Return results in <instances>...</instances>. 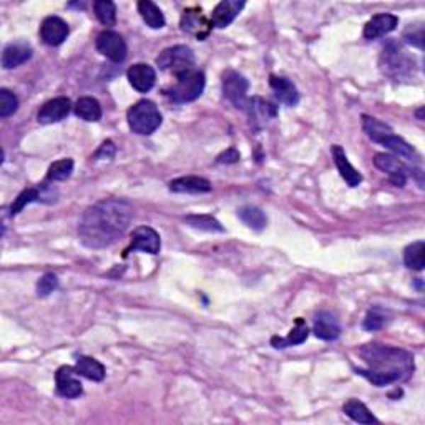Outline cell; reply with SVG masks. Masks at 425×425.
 Masks as SVG:
<instances>
[{
  "label": "cell",
  "instance_id": "obj_38",
  "mask_svg": "<svg viewBox=\"0 0 425 425\" xmlns=\"http://www.w3.org/2000/svg\"><path fill=\"white\" fill-rule=\"evenodd\" d=\"M57 286H59V279H57L55 274L47 273L40 278V281L37 283V293L38 296H48L55 291Z\"/></svg>",
  "mask_w": 425,
  "mask_h": 425
},
{
  "label": "cell",
  "instance_id": "obj_18",
  "mask_svg": "<svg viewBox=\"0 0 425 425\" xmlns=\"http://www.w3.org/2000/svg\"><path fill=\"white\" fill-rule=\"evenodd\" d=\"M314 334L322 341H336L341 336V326L331 312H319L314 317Z\"/></svg>",
  "mask_w": 425,
  "mask_h": 425
},
{
  "label": "cell",
  "instance_id": "obj_41",
  "mask_svg": "<svg viewBox=\"0 0 425 425\" xmlns=\"http://www.w3.org/2000/svg\"><path fill=\"white\" fill-rule=\"evenodd\" d=\"M113 157H115V144L113 142H110V140H106V142L98 148V152L95 153V158L112 159Z\"/></svg>",
  "mask_w": 425,
  "mask_h": 425
},
{
  "label": "cell",
  "instance_id": "obj_22",
  "mask_svg": "<svg viewBox=\"0 0 425 425\" xmlns=\"http://www.w3.org/2000/svg\"><path fill=\"white\" fill-rule=\"evenodd\" d=\"M170 190L173 193H191V195H200V193H210L211 183L201 176H181L170 183Z\"/></svg>",
  "mask_w": 425,
  "mask_h": 425
},
{
  "label": "cell",
  "instance_id": "obj_21",
  "mask_svg": "<svg viewBox=\"0 0 425 425\" xmlns=\"http://www.w3.org/2000/svg\"><path fill=\"white\" fill-rule=\"evenodd\" d=\"M269 85H271L274 95L281 103L288 106H296L299 103V91L291 80L284 79V76L271 75L269 76Z\"/></svg>",
  "mask_w": 425,
  "mask_h": 425
},
{
  "label": "cell",
  "instance_id": "obj_34",
  "mask_svg": "<svg viewBox=\"0 0 425 425\" xmlns=\"http://www.w3.org/2000/svg\"><path fill=\"white\" fill-rule=\"evenodd\" d=\"M74 159L72 158H64L59 159V162L52 163L50 168H48L47 173V180L48 181H65L67 178H70L72 173H74Z\"/></svg>",
  "mask_w": 425,
  "mask_h": 425
},
{
  "label": "cell",
  "instance_id": "obj_14",
  "mask_svg": "<svg viewBox=\"0 0 425 425\" xmlns=\"http://www.w3.org/2000/svg\"><path fill=\"white\" fill-rule=\"evenodd\" d=\"M127 76L130 85L137 91H140V94H147V91L153 89L154 81H157V72L148 64L132 65L127 72Z\"/></svg>",
  "mask_w": 425,
  "mask_h": 425
},
{
  "label": "cell",
  "instance_id": "obj_31",
  "mask_svg": "<svg viewBox=\"0 0 425 425\" xmlns=\"http://www.w3.org/2000/svg\"><path fill=\"white\" fill-rule=\"evenodd\" d=\"M362 130H364L367 137H369L374 143H379L385 135L392 132V128H390L389 125H385L384 122H380V120L374 117H369V115H364V117H362Z\"/></svg>",
  "mask_w": 425,
  "mask_h": 425
},
{
  "label": "cell",
  "instance_id": "obj_30",
  "mask_svg": "<svg viewBox=\"0 0 425 425\" xmlns=\"http://www.w3.org/2000/svg\"><path fill=\"white\" fill-rule=\"evenodd\" d=\"M404 263L407 268L415 269V271H422L425 266V243L417 241V243L409 244L404 251Z\"/></svg>",
  "mask_w": 425,
  "mask_h": 425
},
{
  "label": "cell",
  "instance_id": "obj_35",
  "mask_svg": "<svg viewBox=\"0 0 425 425\" xmlns=\"http://www.w3.org/2000/svg\"><path fill=\"white\" fill-rule=\"evenodd\" d=\"M385 324H387V312H385L382 307L375 306L367 312L364 322H362V327H364L366 331L372 332V331L382 329Z\"/></svg>",
  "mask_w": 425,
  "mask_h": 425
},
{
  "label": "cell",
  "instance_id": "obj_24",
  "mask_svg": "<svg viewBox=\"0 0 425 425\" xmlns=\"http://www.w3.org/2000/svg\"><path fill=\"white\" fill-rule=\"evenodd\" d=\"M379 144H384L385 148H389L392 153L399 154L400 158L410 159V162H417V159H419L417 152H415V149L410 147V144L405 142L404 138L397 137V135H395L394 132L385 135V137L379 142Z\"/></svg>",
  "mask_w": 425,
  "mask_h": 425
},
{
  "label": "cell",
  "instance_id": "obj_28",
  "mask_svg": "<svg viewBox=\"0 0 425 425\" xmlns=\"http://www.w3.org/2000/svg\"><path fill=\"white\" fill-rule=\"evenodd\" d=\"M238 218L248 226V228L254 231H263L268 225V218H266L264 211L259 210L258 206H243L238 211Z\"/></svg>",
  "mask_w": 425,
  "mask_h": 425
},
{
  "label": "cell",
  "instance_id": "obj_12",
  "mask_svg": "<svg viewBox=\"0 0 425 425\" xmlns=\"http://www.w3.org/2000/svg\"><path fill=\"white\" fill-rule=\"evenodd\" d=\"M69 23L64 18L50 16L42 22L40 26V37L43 43L50 47H57L60 43H64L69 37Z\"/></svg>",
  "mask_w": 425,
  "mask_h": 425
},
{
  "label": "cell",
  "instance_id": "obj_37",
  "mask_svg": "<svg viewBox=\"0 0 425 425\" xmlns=\"http://www.w3.org/2000/svg\"><path fill=\"white\" fill-rule=\"evenodd\" d=\"M18 98L11 90L0 89V117L7 118L17 112Z\"/></svg>",
  "mask_w": 425,
  "mask_h": 425
},
{
  "label": "cell",
  "instance_id": "obj_9",
  "mask_svg": "<svg viewBox=\"0 0 425 425\" xmlns=\"http://www.w3.org/2000/svg\"><path fill=\"white\" fill-rule=\"evenodd\" d=\"M162 248L159 234L149 226H138L132 233V243L125 249V256H128L133 251H144L149 254H158Z\"/></svg>",
  "mask_w": 425,
  "mask_h": 425
},
{
  "label": "cell",
  "instance_id": "obj_23",
  "mask_svg": "<svg viewBox=\"0 0 425 425\" xmlns=\"http://www.w3.org/2000/svg\"><path fill=\"white\" fill-rule=\"evenodd\" d=\"M75 370L79 375H84L89 380H95V382H101L106 374L103 364L89 356L79 357V361L75 364Z\"/></svg>",
  "mask_w": 425,
  "mask_h": 425
},
{
  "label": "cell",
  "instance_id": "obj_25",
  "mask_svg": "<svg viewBox=\"0 0 425 425\" xmlns=\"http://www.w3.org/2000/svg\"><path fill=\"white\" fill-rule=\"evenodd\" d=\"M309 336V329L306 326V322L302 321V319H296V326L293 327L291 332H289L288 337H273L271 339V344L276 347V349H284V347H289V346H298V344H302L304 341L307 339Z\"/></svg>",
  "mask_w": 425,
  "mask_h": 425
},
{
  "label": "cell",
  "instance_id": "obj_39",
  "mask_svg": "<svg viewBox=\"0 0 425 425\" xmlns=\"http://www.w3.org/2000/svg\"><path fill=\"white\" fill-rule=\"evenodd\" d=\"M404 40L417 48H424V27L409 26L407 30L404 32Z\"/></svg>",
  "mask_w": 425,
  "mask_h": 425
},
{
  "label": "cell",
  "instance_id": "obj_15",
  "mask_svg": "<svg viewBox=\"0 0 425 425\" xmlns=\"http://www.w3.org/2000/svg\"><path fill=\"white\" fill-rule=\"evenodd\" d=\"M244 6L246 4L243 0H223L211 13V26L216 28L228 27L238 17V13L243 11Z\"/></svg>",
  "mask_w": 425,
  "mask_h": 425
},
{
  "label": "cell",
  "instance_id": "obj_5",
  "mask_svg": "<svg viewBox=\"0 0 425 425\" xmlns=\"http://www.w3.org/2000/svg\"><path fill=\"white\" fill-rule=\"evenodd\" d=\"M205 74L193 67V69L176 75V84L170 90V98L175 103L195 101L196 98H200L203 90H205Z\"/></svg>",
  "mask_w": 425,
  "mask_h": 425
},
{
  "label": "cell",
  "instance_id": "obj_36",
  "mask_svg": "<svg viewBox=\"0 0 425 425\" xmlns=\"http://www.w3.org/2000/svg\"><path fill=\"white\" fill-rule=\"evenodd\" d=\"M42 198H43V195L38 188H28V190H23L21 195L17 196V200H13L12 206H11V215L12 216L18 215V212H21L27 205H30V203H33V201H40Z\"/></svg>",
  "mask_w": 425,
  "mask_h": 425
},
{
  "label": "cell",
  "instance_id": "obj_40",
  "mask_svg": "<svg viewBox=\"0 0 425 425\" xmlns=\"http://www.w3.org/2000/svg\"><path fill=\"white\" fill-rule=\"evenodd\" d=\"M216 162L220 163V165H231V163L239 162V152L236 148H228L225 153H221L218 158H216Z\"/></svg>",
  "mask_w": 425,
  "mask_h": 425
},
{
  "label": "cell",
  "instance_id": "obj_3",
  "mask_svg": "<svg viewBox=\"0 0 425 425\" xmlns=\"http://www.w3.org/2000/svg\"><path fill=\"white\" fill-rule=\"evenodd\" d=\"M128 127L133 133L152 135L159 128L163 122L158 106L149 100H140L135 103L127 113Z\"/></svg>",
  "mask_w": 425,
  "mask_h": 425
},
{
  "label": "cell",
  "instance_id": "obj_8",
  "mask_svg": "<svg viewBox=\"0 0 425 425\" xmlns=\"http://www.w3.org/2000/svg\"><path fill=\"white\" fill-rule=\"evenodd\" d=\"M96 50L112 62H123L127 59V43L123 37L113 30H105L96 37Z\"/></svg>",
  "mask_w": 425,
  "mask_h": 425
},
{
  "label": "cell",
  "instance_id": "obj_2",
  "mask_svg": "<svg viewBox=\"0 0 425 425\" xmlns=\"http://www.w3.org/2000/svg\"><path fill=\"white\" fill-rule=\"evenodd\" d=\"M359 354L369 369H356V372L378 387L407 379L414 372L412 354L399 347L370 342L361 347Z\"/></svg>",
  "mask_w": 425,
  "mask_h": 425
},
{
  "label": "cell",
  "instance_id": "obj_19",
  "mask_svg": "<svg viewBox=\"0 0 425 425\" xmlns=\"http://www.w3.org/2000/svg\"><path fill=\"white\" fill-rule=\"evenodd\" d=\"M32 47L27 45L23 42H17V43H11L4 48L2 53V67L6 70L16 69V67L26 64L32 59Z\"/></svg>",
  "mask_w": 425,
  "mask_h": 425
},
{
  "label": "cell",
  "instance_id": "obj_10",
  "mask_svg": "<svg viewBox=\"0 0 425 425\" xmlns=\"http://www.w3.org/2000/svg\"><path fill=\"white\" fill-rule=\"evenodd\" d=\"M374 165L378 166L380 171L387 173L389 180L394 186H397V188L405 186V183H407L409 170L404 166L402 162H399V158L394 157V154L378 153L374 158Z\"/></svg>",
  "mask_w": 425,
  "mask_h": 425
},
{
  "label": "cell",
  "instance_id": "obj_16",
  "mask_svg": "<svg viewBox=\"0 0 425 425\" xmlns=\"http://www.w3.org/2000/svg\"><path fill=\"white\" fill-rule=\"evenodd\" d=\"M211 22H208L205 17H203L201 8H188V11L183 12L181 16V30L186 33H191L203 40L208 33H210L211 28Z\"/></svg>",
  "mask_w": 425,
  "mask_h": 425
},
{
  "label": "cell",
  "instance_id": "obj_29",
  "mask_svg": "<svg viewBox=\"0 0 425 425\" xmlns=\"http://www.w3.org/2000/svg\"><path fill=\"white\" fill-rule=\"evenodd\" d=\"M344 414L347 417H351L352 420L359 424H374L378 422V419L370 414V410L366 407V404H362L361 400L357 399H349L344 404Z\"/></svg>",
  "mask_w": 425,
  "mask_h": 425
},
{
  "label": "cell",
  "instance_id": "obj_32",
  "mask_svg": "<svg viewBox=\"0 0 425 425\" xmlns=\"http://www.w3.org/2000/svg\"><path fill=\"white\" fill-rule=\"evenodd\" d=\"M186 225H190L191 228L210 231V233H225V228L216 218H212L210 215H190L186 218H183Z\"/></svg>",
  "mask_w": 425,
  "mask_h": 425
},
{
  "label": "cell",
  "instance_id": "obj_26",
  "mask_svg": "<svg viewBox=\"0 0 425 425\" xmlns=\"http://www.w3.org/2000/svg\"><path fill=\"white\" fill-rule=\"evenodd\" d=\"M138 12L149 28L158 30V28L165 27V16L159 11L157 4L149 2V0H142V2H138Z\"/></svg>",
  "mask_w": 425,
  "mask_h": 425
},
{
  "label": "cell",
  "instance_id": "obj_1",
  "mask_svg": "<svg viewBox=\"0 0 425 425\" xmlns=\"http://www.w3.org/2000/svg\"><path fill=\"white\" fill-rule=\"evenodd\" d=\"M133 218V208L125 200H103L85 210L79 225L81 243L90 249L108 248L122 238Z\"/></svg>",
  "mask_w": 425,
  "mask_h": 425
},
{
  "label": "cell",
  "instance_id": "obj_27",
  "mask_svg": "<svg viewBox=\"0 0 425 425\" xmlns=\"http://www.w3.org/2000/svg\"><path fill=\"white\" fill-rule=\"evenodd\" d=\"M75 115L85 122H98L101 118V106L98 100L91 98V96H84L76 101L75 106Z\"/></svg>",
  "mask_w": 425,
  "mask_h": 425
},
{
  "label": "cell",
  "instance_id": "obj_13",
  "mask_svg": "<svg viewBox=\"0 0 425 425\" xmlns=\"http://www.w3.org/2000/svg\"><path fill=\"white\" fill-rule=\"evenodd\" d=\"M72 110V101L67 96H59V98L48 100L47 103L42 105V108L38 110V122L43 125L57 123L69 117Z\"/></svg>",
  "mask_w": 425,
  "mask_h": 425
},
{
  "label": "cell",
  "instance_id": "obj_11",
  "mask_svg": "<svg viewBox=\"0 0 425 425\" xmlns=\"http://www.w3.org/2000/svg\"><path fill=\"white\" fill-rule=\"evenodd\" d=\"M76 370L75 367L64 366L57 370L55 374V382H57V392L65 399H76L84 394V387L81 382L76 379Z\"/></svg>",
  "mask_w": 425,
  "mask_h": 425
},
{
  "label": "cell",
  "instance_id": "obj_33",
  "mask_svg": "<svg viewBox=\"0 0 425 425\" xmlns=\"http://www.w3.org/2000/svg\"><path fill=\"white\" fill-rule=\"evenodd\" d=\"M95 16L106 27H113L117 23V6L110 0H96L94 4Z\"/></svg>",
  "mask_w": 425,
  "mask_h": 425
},
{
  "label": "cell",
  "instance_id": "obj_6",
  "mask_svg": "<svg viewBox=\"0 0 425 425\" xmlns=\"http://www.w3.org/2000/svg\"><path fill=\"white\" fill-rule=\"evenodd\" d=\"M157 65L162 70H171L178 75L195 67V53L186 45H175L166 48L158 55Z\"/></svg>",
  "mask_w": 425,
  "mask_h": 425
},
{
  "label": "cell",
  "instance_id": "obj_7",
  "mask_svg": "<svg viewBox=\"0 0 425 425\" xmlns=\"http://www.w3.org/2000/svg\"><path fill=\"white\" fill-rule=\"evenodd\" d=\"M249 81L236 70H226L223 74V94L225 98L230 100L236 108L248 110Z\"/></svg>",
  "mask_w": 425,
  "mask_h": 425
},
{
  "label": "cell",
  "instance_id": "obj_20",
  "mask_svg": "<svg viewBox=\"0 0 425 425\" xmlns=\"http://www.w3.org/2000/svg\"><path fill=\"white\" fill-rule=\"evenodd\" d=\"M332 158H334V163L337 170L341 173L342 180H344L351 188L359 186V183L362 181V175L351 165L344 148H342L341 144H334V147H332Z\"/></svg>",
  "mask_w": 425,
  "mask_h": 425
},
{
  "label": "cell",
  "instance_id": "obj_4",
  "mask_svg": "<svg viewBox=\"0 0 425 425\" xmlns=\"http://www.w3.org/2000/svg\"><path fill=\"white\" fill-rule=\"evenodd\" d=\"M414 59H410L407 52L397 42H389L380 55V69L390 79L405 80L414 74Z\"/></svg>",
  "mask_w": 425,
  "mask_h": 425
},
{
  "label": "cell",
  "instance_id": "obj_17",
  "mask_svg": "<svg viewBox=\"0 0 425 425\" xmlns=\"http://www.w3.org/2000/svg\"><path fill=\"white\" fill-rule=\"evenodd\" d=\"M399 18L394 13H379V16L372 17L364 27V37L367 40H375V38L385 35V33L392 32L397 27Z\"/></svg>",
  "mask_w": 425,
  "mask_h": 425
}]
</instances>
